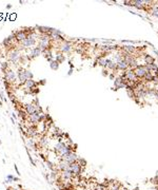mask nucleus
<instances>
[{
    "mask_svg": "<svg viewBox=\"0 0 158 190\" xmlns=\"http://www.w3.org/2000/svg\"><path fill=\"white\" fill-rule=\"evenodd\" d=\"M37 43V35L36 33L32 35H28L25 39L22 42L18 43V49L19 50H23V49H33L34 47H36Z\"/></svg>",
    "mask_w": 158,
    "mask_h": 190,
    "instance_id": "1",
    "label": "nucleus"
},
{
    "mask_svg": "<svg viewBox=\"0 0 158 190\" xmlns=\"http://www.w3.org/2000/svg\"><path fill=\"white\" fill-rule=\"evenodd\" d=\"M43 119H45V114L43 113V111H36L35 113L29 115V121L30 125H35L36 126L37 124H39L40 121H42Z\"/></svg>",
    "mask_w": 158,
    "mask_h": 190,
    "instance_id": "2",
    "label": "nucleus"
},
{
    "mask_svg": "<svg viewBox=\"0 0 158 190\" xmlns=\"http://www.w3.org/2000/svg\"><path fill=\"white\" fill-rule=\"evenodd\" d=\"M20 50L18 48H13L8 51V63H16L20 61Z\"/></svg>",
    "mask_w": 158,
    "mask_h": 190,
    "instance_id": "3",
    "label": "nucleus"
},
{
    "mask_svg": "<svg viewBox=\"0 0 158 190\" xmlns=\"http://www.w3.org/2000/svg\"><path fill=\"white\" fill-rule=\"evenodd\" d=\"M38 47L43 50H47V49H52V40L49 36H41L38 40Z\"/></svg>",
    "mask_w": 158,
    "mask_h": 190,
    "instance_id": "4",
    "label": "nucleus"
},
{
    "mask_svg": "<svg viewBox=\"0 0 158 190\" xmlns=\"http://www.w3.org/2000/svg\"><path fill=\"white\" fill-rule=\"evenodd\" d=\"M3 80L14 84L16 82V80H17V74H16V72L14 71L13 69L10 68L8 71L3 74Z\"/></svg>",
    "mask_w": 158,
    "mask_h": 190,
    "instance_id": "5",
    "label": "nucleus"
},
{
    "mask_svg": "<svg viewBox=\"0 0 158 190\" xmlns=\"http://www.w3.org/2000/svg\"><path fill=\"white\" fill-rule=\"evenodd\" d=\"M133 71H134L135 75H136V77L139 79V80L143 79V77L145 76V74L149 73V70L147 69L145 65H139V66L136 67V68H135Z\"/></svg>",
    "mask_w": 158,
    "mask_h": 190,
    "instance_id": "6",
    "label": "nucleus"
},
{
    "mask_svg": "<svg viewBox=\"0 0 158 190\" xmlns=\"http://www.w3.org/2000/svg\"><path fill=\"white\" fill-rule=\"evenodd\" d=\"M12 34H13L14 37H15V40H16V42H17V43H20V42H22L24 39H25L26 37H28L26 32L24 31V30H22V29L16 30V31H14Z\"/></svg>",
    "mask_w": 158,
    "mask_h": 190,
    "instance_id": "7",
    "label": "nucleus"
},
{
    "mask_svg": "<svg viewBox=\"0 0 158 190\" xmlns=\"http://www.w3.org/2000/svg\"><path fill=\"white\" fill-rule=\"evenodd\" d=\"M25 132H26V137L28 138H34L38 135V129L35 125H29L26 126L25 128Z\"/></svg>",
    "mask_w": 158,
    "mask_h": 190,
    "instance_id": "8",
    "label": "nucleus"
},
{
    "mask_svg": "<svg viewBox=\"0 0 158 190\" xmlns=\"http://www.w3.org/2000/svg\"><path fill=\"white\" fill-rule=\"evenodd\" d=\"M16 74H17V79H18V84H20V86L24 84V82H25L26 80H28V79H26V76H25V69L22 68V67H20V68H18V70H17Z\"/></svg>",
    "mask_w": 158,
    "mask_h": 190,
    "instance_id": "9",
    "label": "nucleus"
},
{
    "mask_svg": "<svg viewBox=\"0 0 158 190\" xmlns=\"http://www.w3.org/2000/svg\"><path fill=\"white\" fill-rule=\"evenodd\" d=\"M70 170L73 172L74 177H78L79 175L81 174V172L83 171V168L79 165L78 162H76V163H73V164H71V165H70Z\"/></svg>",
    "mask_w": 158,
    "mask_h": 190,
    "instance_id": "10",
    "label": "nucleus"
},
{
    "mask_svg": "<svg viewBox=\"0 0 158 190\" xmlns=\"http://www.w3.org/2000/svg\"><path fill=\"white\" fill-rule=\"evenodd\" d=\"M73 45L68 40H64L60 43V52L61 53H71L73 51Z\"/></svg>",
    "mask_w": 158,
    "mask_h": 190,
    "instance_id": "11",
    "label": "nucleus"
},
{
    "mask_svg": "<svg viewBox=\"0 0 158 190\" xmlns=\"http://www.w3.org/2000/svg\"><path fill=\"white\" fill-rule=\"evenodd\" d=\"M42 54V50L40 49L38 45L34 47L33 49H31V52H30V55H28V59L29 60H33L35 58H37L38 56H40Z\"/></svg>",
    "mask_w": 158,
    "mask_h": 190,
    "instance_id": "12",
    "label": "nucleus"
},
{
    "mask_svg": "<svg viewBox=\"0 0 158 190\" xmlns=\"http://www.w3.org/2000/svg\"><path fill=\"white\" fill-rule=\"evenodd\" d=\"M62 160H66L68 163L73 164V163H76V162H78L79 156L77 155V153L75 152V151H72V152L68 153L66 156H63Z\"/></svg>",
    "mask_w": 158,
    "mask_h": 190,
    "instance_id": "13",
    "label": "nucleus"
},
{
    "mask_svg": "<svg viewBox=\"0 0 158 190\" xmlns=\"http://www.w3.org/2000/svg\"><path fill=\"white\" fill-rule=\"evenodd\" d=\"M123 73H124V77H126L128 80H130V82H140L139 79L136 77L134 71H133L132 69H128V70L124 71Z\"/></svg>",
    "mask_w": 158,
    "mask_h": 190,
    "instance_id": "14",
    "label": "nucleus"
},
{
    "mask_svg": "<svg viewBox=\"0 0 158 190\" xmlns=\"http://www.w3.org/2000/svg\"><path fill=\"white\" fill-rule=\"evenodd\" d=\"M23 109L25 110V112L28 113V115H31V114L35 113L36 111H42V109H41V110H39V109H38V107H37L34 103L25 104V105H24V107H23Z\"/></svg>",
    "mask_w": 158,
    "mask_h": 190,
    "instance_id": "15",
    "label": "nucleus"
},
{
    "mask_svg": "<svg viewBox=\"0 0 158 190\" xmlns=\"http://www.w3.org/2000/svg\"><path fill=\"white\" fill-rule=\"evenodd\" d=\"M121 51L126 54H131V55H135V53L137 51V48L133 45H126L121 47Z\"/></svg>",
    "mask_w": 158,
    "mask_h": 190,
    "instance_id": "16",
    "label": "nucleus"
},
{
    "mask_svg": "<svg viewBox=\"0 0 158 190\" xmlns=\"http://www.w3.org/2000/svg\"><path fill=\"white\" fill-rule=\"evenodd\" d=\"M60 177L61 179H63V181H72V179H74V174L73 172L70 170V169H68V170H64V171H61L60 172Z\"/></svg>",
    "mask_w": 158,
    "mask_h": 190,
    "instance_id": "17",
    "label": "nucleus"
},
{
    "mask_svg": "<svg viewBox=\"0 0 158 190\" xmlns=\"http://www.w3.org/2000/svg\"><path fill=\"white\" fill-rule=\"evenodd\" d=\"M114 88H115V90L126 88V84H124L122 77H120V76L115 77V79H114Z\"/></svg>",
    "mask_w": 158,
    "mask_h": 190,
    "instance_id": "18",
    "label": "nucleus"
},
{
    "mask_svg": "<svg viewBox=\"0 0 158 190\" xmlns=\"http://www.w3.org/2000/svg\"><path fill=\"white\" fill-rule=\"evenodd\" d=\"M70 165H71V164L68 163L66 160H61V161L59 162V164L57 165V170L59 172L64 171V170H68V169H70Z\"/></svg>",
    "mask_w": 158,
    "mask_h": 190,
    "instance_id": "19",
    "label": "nucleus"
},
{
    "mask_svg": "<svg viewBox=\"0 0 158 190\" xmlns=\"http://www.w3.org/2000/svg\"><path fill=\"white\" fill-rule=\"evenodd\" d=\"M107 70L111 71V73H116L117 72V63L113 61L112 59L108 58V66H107Z\"/></svg>",
    "mask_w": 158,
    "mask_h": 190,
    "instance_id": "20",
    "label": "nucleus"
},
{
    "mask_svg": "<svg viewBox=\"0 0 158 190\" xmlns=\"http://www.w3.org/2000/svg\"><path fill=\"white\" fill-rule=\"evenodd\" d=\"M24 87H25V89H29V91L30 90H32V89H34V88H36L37 86H38V82H36L34 80V79H28L25 82H24V84H23Z\"/></svg>",
    "mask_w": 158,
    "mask_h": 190,
    "instance_id": "21",
    "label": "nucleus"
},
{
    "mask_svg": "<svg viewBox=\"0 0 158 190\" xmlns=\"http://www.w3.org/2000/svg\"><path fill=\"white\" fill-rule=\"evenodd\" d=\"M43 57L47 59L49 62L53 60V53H52V49H47V50H43L42 51V54H41Z\"/></svg>",
    "mask_w": 158,
    "mask_h": 190,
    "instance_id": "22",
    "label": "nucleus"
},
{
    "mask_svg": "<svg viewBox=\"0 0 158 190\" xmlns=\"http://www.w3.org/2000/svg\"><path fill=\"white\" fill-rule=\"evenodd\" d=\"M129 69V65L124 60H121L119 62H117V71H121V72H124Z\"/></svg>",
    "mask_w": 158,
    "mask_h": 190,
    "instance_id": "23",
    "label": "nucleus"
},
{
    "mask_svg": "<svg viewBox=\"0 0 158 190\" xmlns=\"http://www.w3.org/2000/svg\"><path fill=\"white\" fill-rule=\"evenodd\" d=\"M143 59H145V65H152V63H156L155 62V57H153L152 55H149V54H145V55H143Z\"/></svg>",
    "mask_w": 158,
    "mask_h": 190,
    "instance_id": "24",
    "label": "nucleus"
},
{
    "mask_svg": "<svg viewBox=\"0 0 158 190\" xmlns=\"http://www.w3.org/2000/svg\"><path fill=\"white\" fill-rule=\"evenodd\" d=\"M18 116H19V118H21V121H28V118H29V115H28V113L25 112L24 109H20V110H18Z\"/></svg>",
    "mask_w": 158,
    "mask_h": 190,
    "instance_id": "25",
    "label": "nucleus"
},
{
    "mask_svg": "<svg viewBox=\"0 0 158 190\" xmlns=\"http://www.w3.org/2000/svg\"><path fill=\"white\" fill-rule=\"evenodd\" d=\"M55 60L57 61L59 65H60V63H62L63 61L66 60V56L63 55V53H61L60 51H59V52H58L57 54H56V56H55Z\"/></svg>",
    "mask_w": 158,
    "mask_h": 190,
    "instance_id": "26",
    "label": "nucleus"
},
{
    "mask_svg": "<svg viewBox=\"0 0 158 190\" xmlns=\"http://www.w3.org/2000/svg\"><path fill=\"white\" fill-rule=\"evenodd\" d=\"M8 69H10V63H8V61H2V62L0 63V70H1V72H2L3 74L8 71Z\"/></svg>",
    "mask_w": 158,
    "mask_h": 190,
    "instance_id": "27",
    "label": "nucleus"
},
{
    "mask_svg": "<svg viewBox=\"0 0 158 190\" xmlns=\"http://www.w3.org/2000/svg\"><path fill=\"white\" fill-rule=\"evenodd\" d=\"M126 94H128V96H129L131 99H133V100L136 99V96H135V92H134V90H133V88L126 87Z\"/></svg>",
    "mask_w": 158,
    "mask_h": 190,
    "instance_id": "28",
    "label": "nucleus"
},
{
    "mask_svg": "<svg viewBox=\"0 0 158 190\" xmlns=\"http://www.w3.org/2000/svg\"><path fill=\"white\" fill-rule=\"evenodd\" d=\"M59 66H60V65H59L55 59H53V60L50 62V68L52 69L53 71H57L58 69H59Z\"/></svg>",
    "mask_w": 158,
    "mask_h": 190,
    "instance_id": "29",
    "label": "nucleus"
},
{
    "mask_svg": "<svg viewBox=\"0 0 158 190\" xmlns=\"http://www.w3.org/2000/svg\"><path fill=\"white\" fill-rule=\"evenodd\" d=\"M45 163L47 164V167H49V168H50L52 171H55V170H57V169L55 168V165H54V163H53V162L47 160V161H45Z\"/></svg>",
    "mask_w": 158,
    "mask_h": 190,
    "instance_id": "30",
    "label": "nucleus"
},
{
    "mask_svg": "<svg viewBox=\"0 0 158 190\" xmlns=\"http://www.w3.org/2000/svg\"><path fill=\"white\" fill-rule=\"evenodd\" d=\"M25 76H26V79L34 78V75H33V73H32L31 70H29V69H25Z\"/></svg>",
    "mask_w": 158,
    "mask_h": 190,
    "instance_id": "31",
    "label": "nucleus"
},
{
    "mask_svg": "<svg viewBox=\"0 0 158 190\" xmlns=\"http://www.w3.org/2000/svg\"><path fill=\"white\" fill-rule=\"evenodd\" d=\"M78 163H79V165L82 167V168H84L85 167V165H87V162L84 161L83 158H79L78 160Z\"/></svg>",
    "mask_w": 158,
    "mask_h": 190,
    "instance_id": "32",
    "label": "nucleus"
},
{
    "mask_svg": "<svg viewBox=\"0 0 158 190\" xmlns=\"http://www.w3.org/2000/svg\"><path fill=\"white\" fill-rule=\"evenodd\" d=\"M26 152H28V155H29V160H30V162H31V164L33 166H35V163H34V161H33V158H32L31 154L29 153V149H28V148H26Z\"/></svg>",
    "mask_w": 158,
    "mask_h": 190,
    "instance_id": "33",
    "label": "nucleus"
},
{
    "mask_svg": "<svg viewBox=\"0 0 158 190\" xmlns=\"http://www.w3.org/2000/svg\"><path fill=\"white\" fill-rule=\"evenodd\" d=\"M102 75L103 76H109V75H110V72H109L107 69H102Z\"/></svg>",
    "mask_w": 158,
    "mask_h": 190,
    "instance_id": "34",
    "label": "nucleus"
},
{
    "mask_svg": "<svg viewBox=\"0 0 158 190\" xmlns=\"http://www.w3.org/2000/svg\"><path fill=\"white\" fill-rule=\"evenodd\" d=\"M14 168H15V170H16V172H17V174H18V175H20V172H19L18 167H17V165H15V166H14Z\"/></svg>",
    "mask_w": 158,
    "mask_h": 190,
    "instance_id": "35",
    "label": "nucleus"
},
{
    "mask_svg": "<svg viewBox=\"0 0 158 190\" xmlns=\"http://www.w3.org/2000/svg\"><path fill=\"white\" fill-rule=\"evenodd\" d=\"M154 97H155L156 101H157V104H158V91H156V92H155V95H154Z\"/></svg>",
    "mask_w": 158,
    "mask_h": 190,
    "instance_id": "36",
    "label": "nucleus"
},
{
    "mask_svg": "<svg viewBox=\"0 0 158 190\" xmlns=\"http://www.w3.org/2000/svg\"><path fill=\"white\" fill-rule=\"evenodd\" d=\"M13 181H14V182H18L19 179H18V177H14V179H13Z\"/></svg>",
    "mask_w": 158,
    "mask_h": 190,
    "instance_id": "37",
    "label": "nucleus"
},
{
    "mask_svg": "<svg viewBox=\"0 0 158 190\" xmlns=\"http://www.w3.org/2000/svg\"><path fill=\"white\" fill-rule=\"evenodd\" d=\"M73 73V69H70V71H68V75H71Z\"/></svg>",
    "mask_w": 158,
    "mask_h": 190,
    "instance_id": "38",
    "label": "nucleus"
},
{
    "mask_svg": "<svg viewBox=\"0 0 158 190\" xmlns=\"http://www.w3.org/2000/svg\"><path fill=\"white\" fill-rule=\"evenodd\" d=\"M11 8H12V5H11V4H8V5H6V9H8V10H10Z\"/></svg>",
    "mask_w": 158,
    "mask_h": 190,
    "instance_id": "39",
    "label": "nucleus"
},
{
    "mask_svg": "<svg viewBox=\"0 0 158 190\" xmlns=\"http://www.w3.org/2000/svg\"><path fill=\"white\" fill-rule=\"evenodd\" d=\"M6 190H14V188L13 187H8L6 188Z\"/></svg>",
    "mask_w": 158,
    "mask_h": 190,
    "instance_id": "40",
    "label": "nucleus"
}]
</instances>
